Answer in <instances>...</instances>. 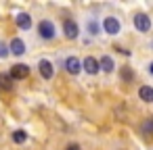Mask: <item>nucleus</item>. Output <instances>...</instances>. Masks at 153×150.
I'll list each match as a JSON object with an SVG mask.
<instances>
[{"label": "nucleus", "instance_id": "1", "mask_svg": "<svg viewBox=\"0 0 153 150\" xmlns=\"http://www.w3.org/2000/svg\"><path fill=\"white\" fill-rule=\"evenodd\" d=\"M38 34H40L42 40H53V38H55V25H53V21L42 19V21L38 23Z\"/></svg>", "mask_w": 153, "mask_h": 150}, {"label": "nucleus", "instance_id": "2", "mask_svg": "<svg viewBox=\"0 0 153 150\" xmlns=\"http://www.w3.org/2000/svg\"><path fill=\"white\" fill-rule=\"evenodd\" d=\"M134 27H136L138 31L147 34V31L151 29V19H149V15H145V13H136V15H134Z\"/></svg>", "mask_w": 153, "mask_h": 150}, {"label": "nucleus", "instance_id": "3", "mask_svg": "<svg viewBox=\"0 0 153 150\" xmlns=\"http://www.w3.org/2000/svg\"><path fill=\"white\" fill-rule=\"evenodd\" d=\"M82 69L88 73V75H97L99 71H101V65H99V59H94V56H86L84 61H82Z\"/></svg>", "mask_w": 153, "mask_h": 150}, {"label": "nucleus", "instance_id": "4", "mask_svg": "<svg viewBox=\"0 0 153 150\" xmlns=\"http://www.w3.org/2000/svg\"><path fill=\"white\" fill-rule=\"evenodd\" d=\"M13 79H25L27 75H30V67L25 65V63H17V65H13L11 67V73H9Z\"/></svg>", "mask_w": 153, "mask_h": 150}, {"label": "nucleus", "instance_id": "5", "mask_svg": "<svg viewBox=\"0 0 153 150\" xmlns=\"http://www.w3.org/2000/svg\"><path fill=\"white\" fill-rule=\"evenodd\" d=\"M103 29H105V34H109V36H117V34H120V21H117L115 17H105Z\"/></svg>", "mask_w": 153, "mask_h": 150}, {"label": "nucleus", "instance_id": "6", "mask_svg": "<svg viewBox=\"0 0 153 150\" xmlns=\"http://www.w3.org/2000/svg\"><path fill=\"white\" fill-rule=\"evenodd\" d=\"M63 34L67 40H76L78 38V23L74 19H65L63 21Z\"/></svg>", "mask_w": 153, "mask_h": 150}, {"label": "nucleus", "instance_id": "7", "mask_svg": "<svg viewBox=\"0 0 153 150\" xmlns=\"http://www.w3.org/2000/svg\"><path fill=\"white\" fill-rule=\"evenodd\" d=\"M38 71H40V75H42L44 79H53V75H55V67H53V63L46 61V59H42V61L38 63Z\"/></svg>", "mask_w": 153, "mask_h": 150}, {"label": "nucleus", "instance_id": "8", "mask_svg": "<svg viewBox=\"0 0 153 150\" xmlns=\"http://www.w3.org/2000/svg\"><path fill=\"white\" fill-rule=\"evenodd\" d=\"M65 71H67L69 75H78V73L82 71V63H80L76 56H69V59H65Z\"/></svg>", "mask_w": 153, "mask_h": 150}, {"label": "nucleus", "instance_id": "9", "mask_svg": "<svg viewBox=\"0 0 153 150\" xmlns=\"http://www.w3.org/2000/svg\"><path fill=\"white\" fill-rule=\"evenodd\" d=\"M9 50H11V54L21 56V54L25 52V42H23L21 38H13V40H11V44H9Z\"/></svg>", "mask_w": 153, "mask_h": 150}, {"label": "nucleus", "instance_id": "10", "mask_svg": "<svg viewBox=\"0 0 153 150\" xmlns=\"http://www.w3.org/2000/svg\"><path fill=\"white\" fill-rule=\"evenodd\" d=\"M15 23H17L19 29H30V27H32V17H30L27 13H19V15L15 17Z\"/></svg>", "mask_w": 153, "mask_h": 150}, {"label": "nucleus", "instance_id": "11", "mask_svg": "<svg viewBox=\"0 0 153 150\" xmlns=\"http://www.w3.org/2000/svg\"><path fill=\"white\" fill-rule=\"evenodd\" d=\"M99 65H101V69H103L105 73H113V69H115V63H113V59H111L109 54H103V56L99 59Z\"/></svg>", "mask_w": 153, "mask_h": 150}, {"label": "nucleus", "instance_id": "12", "mask_svg": "<svg viewBox=\"0 0 153 150\" xmlns=\"http://www.w3.org/2000/svg\"><path fill=\"white\" fill-rule=\"evenodd\" d=\"M138 98L143 102H153V88L151 86H140L138 88Z\"/></svg>", "mask_w": 153, "mask_h": 150}, {"label": "nucleus", "instance_id": "13", "mask_svg": "<svg viewBox=\"0 0 153 150\" xmlns=\"http://www.w3.org/2000/svg\"><path fill=\"white\" fill-rule=\"evenodd\" d=\"M120 75H122V79H124L126 83H132V81H134V71H132V67H128V65L120 67Z\"/></svg>", "mask_w": 153, "mask_h": 150}, {"label": "nucleus", "instance_id": "14", "mask_svg": "<svg viewBox=\"0 0 153 150\" xmlns=\"http://www.w3.org/2000/svg\"><path fill=\"white\" fill-rule=\"evenodd\" d=\"M0 90H13V77L9 73H0Z\"/></svg>", "mask_w": 153, "mask_h": 150}, {"label": "nucleus", "instance_id": "15", "mask_svg": "<svg viewBox=\"0 0 153 150\" xmlns=\"http://www.w3.org/2000/svg\"><path fill=\"white\" fill-rule=\"evenodd\" d=\"M25 140H27V133H25L23 129H17V131L13 133V142H15V144H23Z\"/></svg>", "mask_w": 153, "mask_h": 150}, {"label": "nucleus", "instance_id": "16", "mask_svg": "<svg viewBox=\"0 0 153 150\" xmlns=\"http://www.w3.org/2000/svg\"><path fill=\"white\" fill-rule=\"evenodd\" d=\"M143 133H147V135H151V133H153V117H151V119H147V121L143 123Z\"/></svg>", "mask_w": 153, "mask_h": 150}, {"label": "nucleus", "instance_id": "17", "mask_svg": "<svg viewBox=\"0 0 153 150\" xmlns=\"http://www.w3.org/2000/svg\"><path fill=\"white\" fill-rule=\"evenodd\" d=\"M11 54V50H9V44H4L2 40H0V59H7Z\"/></svg>", "mask_w": 153, "mask_h": 150}, {"label": "nucleus", "instance_id": "18", "mask_svg": "<svg viewBox=\"0 0 153 150\" xmlns=\"http://www.w3.org/2000/svg\"><path fill=\"white\" fill-rule=\"evenodd\" d=\"M65 150H80V146H78V144H69Z\"/></svg>", "mask_w": 153, "mask_h": 150}, {"label": "nucleus", "instance_id": "19", "mask_svg": "<svg viewBox=\"0 0 153 150\" xmlns=\"http://www.w3.org/2000/svg\"><path fill=\"white\" fill-rule=\"evenodd\" d=\"M149 71H151V73H153V63H151V65H149Z\"/></svg>", "mask_w": 153, "mask_h": 150}]
</instances>
